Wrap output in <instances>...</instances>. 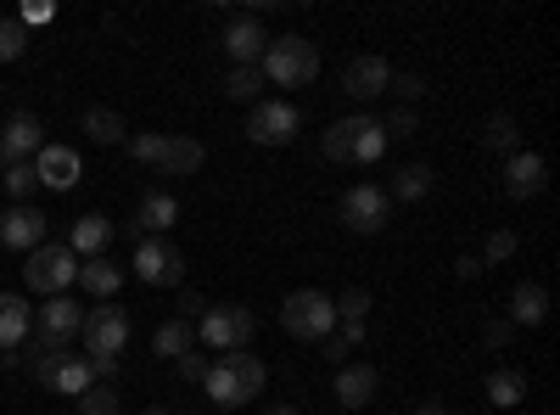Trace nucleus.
<instances>
[{
	"label": "nucleus",
	"mask_w": 560,
	"mask_h": 415,
	"mask_svg": "<svg viewBox=\"0 0 560 415\" xmlns=\"http://www.w3.org/2000/svg\"><path fill=\"white\" fill-rule=\"evenodd\" d=\"M264 382H269L264 359H253L247 348L213 359V365H208V377H202V388H208V399H213V404H253Z\"/></svg>",
	"instance_id": "f257e3e1"
},
{
	"label": "nucleus",
	"mask_w": 560,
	"mask_h": 415,
	"mask_svg": "<svg viewBox=\"0 0 560 415\" xmlns=\"http://www.w3.org/2000/svg\"><path fill=\"white\" fill-rule=\"evenodd\" d=\"M258 73L280 90H303L319 79V45L303 39V34H287V39H269V51L258 62Z\"/></svg>",
	"instance_id": "f03ea898"
},
{
	"label": "nucleus",
	"mask_w": 560,
	"mask_h": 415,
	"mask_svg": "<svg viewBox=\"0 0 560 415\" xmlns=\"http://www.w3.org/2000/svg\"><path fill=\"white\" fill-rule=\"evenodd\" d=\"M382 152H387V129L370 113H353V118L325 129V158L331 163H376Z\"/></svg>",
	"instance_id": "7ed1b4c3"
},
{
	"label": "nucleus",
	"mask_w": 560,
	"mask_h": 415,
	"mask_svg": "<svg viewBox=\"0 0 560 415\" xmlns=\"http://www.w3.org/2000/svg\"><path fill=\"white\" fill-rule=\"evenodd\" d=\"M280 326H287V337H298V343H325L337 332V303L319 287H303V292H292L287 303H280Z\"/></svg>",
	"instance_id": "20e7f679"
},
{
	"label": "nucleus",
	"mask_w": 560,
	"mask_h": 415,
	"mask_svg": "<svg viewBox=\"0 0 560 415\" xmlns=\"http://www.w3.org/2000/svg\"><path fill=\"white\" fill-rule=\"evenodd\" d=\"M129 152L163 174H197L202 169V141H191V135H129Z\"/></svg>",
	"instance_id": "39448f33"
},
{
	"label": "nucleus",
	"mask_w": 560,
	"mask_h": 415,
	"mask_svg": "<svg viewBox=\"0 0 560 415\" xmlns=\"http://www.w3.org/2000/svg\"><path fill=\"white\" fill-rule=\"evenodd\" d=\"M23 281L39 292V298H62L68 287H79V258L68 253V247H34L28 253V264H23Z\"/></svg>",
	"instance_id": "423d86ee"
},
{
	"label": "nucleus",
	"mask_w": 560,
	"mask_h": 415,
	"mask_svg": "<svg viewBox=\"0 0 560 415\" xmlns=\"http://www.w3.org/2000/svg\"><path fill=\"white\" fill-rule=\"evenodd\" d=\"M79 343H84V359H118V354H124V343H129V314H124V309H113V303L84 309Z\"/></svg>",
	"instance_id": "0eeeda50"
},
{
	"label": "nucleus",
	"mask_w": 560,
	"mask_h": 415,
	"mask_svg": "<svg viewBox=\"0 0 560 415\" xmlns=\"http://www.w3.org/2000/svg\"><path fill=\"white\" fill-rule=\"evenodd\" d=\"M253 309H242V303H219V309H208L202 320H197V337L208 343V348H224V354H236V348H247L253 343Z\"/></svg>",
	"instance_id": "6e6552de"
},
{
	"label": "nucleus",
	"mask_w": 560,
	"mask_h": 415,
	"mask_svg": "<svg viewBox=\"0 0 560 415\" xmlns=\"http://www.w3.org/2000/svg\"><path fill=\"white\" fill-rule=\"evenodd\" d=\"M393 219V197L376 186V180H359V186H348L342 197V224L359 230V237H376V230H387Z\"/></svg>",
	"instance_id": "1a4fd4ad"
},
{
	"label": "nucleus",
	"mask_w": 560,
	"mask_h": 415,
	"mask_svg": "<svg viewBox=\"0 0 560 415\" xmlns=\"http://www.w3.org/2000/svg\"><path fill=\"white\" fill-rule=\"evenodd\" d=\"M247 135L258 147H287L303 135V113L292 102H275V96H258L253 102V118H247Z\"/></svg>",
	"instance_id": "9d476101"
},
{
	"label": "nucleus",
	"mask_w": 560,
	"mask_h": 415,
	"mask_svg": "<svg viewBox=\"0 0 560 415\" xmlns=\"http://www.w3.org/2000/svg\"><path fill=\"white\" fill-rule=\"evenodd\" d=\"M84 326V309L62 292V298H45V309H34V337L51 343V348H68Z\"/></svg>",
	"instance_id": "9b49d317"
},
{
	"label": "nucleus",
	"mask_w": 560,
	"mask_h": 415,
	"mask_svg": "<svg viewBox=\"0 0 560 415\" xmlns=\"http://www.w3.org/2000/svg\"><path fill=\"white\" fill-rule=\"evenodd\" d=\"M179 269H185V258H179V247L174 242H163V237H140V247H135V275L147 287H174L179 281Z\"/></svg>",
	"instance_id": "f8f14e48"
},
{
	"label": "nucleus",
	"mask_w": 560,
	"mask_h": 415,
	"mask_svg": "<svg viewBox=\"0 0 560 415\" xmlns=\"http://www.w3.org/2000/svg\"><path fill=\"white\" fill-rule=\"evenodd\" d=\"M34 180L39 186H51V192H73L79 180H84V163L73 147H57V141H45L39 158H34Z\"/></svg>",
	"instance_id": "ddd939ff"
},
{
	"label": "nucleus",
	"mask_w": 560,
	"mask_h": 415,
	"mask_svg": "<svg viewBox=\"0 0 560 415\" xmlns=\"http://www.w3.org/2000/svg\"><path fill=\"white\" fill-rule=\"evenodd\" d=\"M45 147V129L34 113H18L7 118V129H0V169H12V163H34Z\"/></svg>",
	"instance_id": "4468645a"
},
{
	"label": "nucleus",
	"mask_w": 560,
	"mask_h": 415,
	"mask_svg": "<svg viewBox=\"0 0 560 415\" xmlns=\"http://www.w3.org/2000/svg\"><path fill=\"white\" fill-rule=\"evenodd\" d=\"M224 51H230V62H236V68H258L264 51H269L264 23L258 18H230L224 23Z\"/></svg>",
	"instance_id": "2eb2a0df"
},
{
	"label": "nucleus",
	"mask_w": 560,
	"mask_h": 415,
	"mask_svg": "<svg viewBox=\"0 0 560 415\" xmlns=\"http://www.w3.org/2000/svg\"><path fill=\"white\" fill-rule=\"evenodd\" d=\"M0 242L18 247V253L45 247V214H39V208H28V203H12L7 214H0Z\"/></svg>",
	"instance_id": "dca6fc26"
},
{
	"label": "nucleus",
	"mask_w": 560,
	"mask_h": 415,
	"mask_svg": "<svg viewBox=\"0 0 560 415\" xmlns=\"http://www.w3.org/2000/svg\"><path fill=\"white\" fill-rule=\"evenodd\" d=\"M387 84H393V68H387L382 57H353V62L342 68V90H348V96H359V102L387 96Z\"/></svg>",
	"instance_id": "f3484780"
},
{
	"label": "nucleus",
	"mask_w": 560,
	"mask_h": 415,
	"mask_svg": "<svg viewBox=\"0 0 560 415\" xmlns=\"http://www.w3.org/2000/svg\"><path fill=\"white\" fill-rule=\"evenodd\" d=\"M544 186H549L544 158H538V152H510V163H504V192L516 197V203H527V197H538Z\"/></svg>",
	"instance_id": "a211bd4d"
},
{
	"label": "nucleus",
	"mask_w": 560,
	"mask_h": 415,
	"mask_svg": "<svg viewBox=\"0 0 560 415\" xmlns=\"http://www.w3.org/2000/svg\"><path fill=\"white\" fill-rule=\"evenodd\" d=\"M107 247H113V219H102V214L73 219V237H68V253L73 258H102Z\"/></svg>",
	"instance_id": "6ab92c4d"
},
{
	"label": "nucleus",
	"mask_w": 560,
	"mask_h": 415,
	"mask_svg": "<svg viewBox=\"0 0 560 415\" xmlns=\"http://www.w3.org/2000/svg\"><path fill=\"white\" fill-rule=\"evenodd\" d=\"M376 388H382L376 365H342V371H337V399L348 410H364L370 399H376Z\"/></svg>",
	"instance_id": "aec40b11"
},
{
	"label": "nucleus",
	"mask_w": 560,
	"mask_h": 415,
	"mask_svg": "<svg viewBox=\"0 0 560 415\" xmlns=\"http://www.w3.org/2000/svg\"><path fill=\"white\" fill-rule=\"evenodd\" d=\"M28 326H34V309H28V298H18V292H0V348H18V343L28 337Z\"/></svg>",
	"instance_id": "412c9836"
},
{
	"label": "nucleus",
	"mask_w": 560,
	"mask_h": 415,
	"mask_svg": "<svg viewBox=\"0 0 560 415\" xmlns=\"http://www.w3.org/2000/svg\"><path fill=\"white\" fill-rule=\"evenodd\" d=\"M79 287H84L90 298H102V303H107V298L124 287V269H118L107 253H102V258H84V264H79Z\"/></svg>",
	"instance_id": "4be33fe9"
},
{
	"label": "nucleus",
	"mask_w": 560,
	"mask_h": 415,
	"mask_svg": "<svg viewBox=\"0 0 560 415\" xmlns=\"http://www.w3.org/2000/svg\"><path fill=\"white\" fill-rule=\"evenodd\" d=\"M482 393H488L493 410H516V404H527V377H522V371H510V365H499V371H488Z\"/></svg>",
	"instance_id": "5701e85b"
},
{
	"label": "nucleus",
	"mask_w": 560,
	"mask_h": 415,
	"mask_svg": "<svg viewBox=\"0 0 560 415\" xmlns=\"http://www.w3.org/2000/svg\"><path fill=\"white\" fill-rule=\"evenodd\" d=\"M79 129H84L96 147H118V141H129V124H124V113H113V107H84Z\"/></svg>",
	"instance_id": "b1692460"
},
{
	"label": "nucleus",
	"mask_w": 560,
	"mask_h": 415,
	"mask_svg": "<svg viewBox=\"0 0 560 415\" xmlns=\"http://www.w3.org/2000/svg\"><path fill=\"white\" fill-rule=\"evenodd\" d=\"M544 320H549V292L538 281H522L510 298V326H544Z\"/></svg>",
	"instance_id": "393cba45"
},
{
	"label": "nucleus",
	"mask_w": 560,
	"mask_h": 415,
	"mask_svg": "<svg viewBox=\"0 0 560 415\" xmlns=\"http://www.w3.org/2000/svg\"><path fill=\"white\" fill-rule=\"evenodd\" d=\"M191 343H197V326H191V320H163V326L152 332V354L158 359H179V354H191Z\"/></svg>",
	"instance_id": "a878e982"
},
{
	"label": "nucleus",
	"mask_w": 560,
	"mask_h": 415,
	"mask_svg": "<svg viewBox=\"0 0 560 415\" xmlns=\"http://www.w3.org/2000/svg\"><path fill=\"white\" fill-rule=\"evenodd\" d=\"M432 186H438V174H432L427 163H404V169L393 174V192H387V197H398V203H420Z\"/></svg>",
	"instance_id": "bb28decb"
},
{
	"label": "nucleus",
	"mask_w": 560,
	"mask_h": 415,
	"mask_svg": "<svg viewBox=\"0 0 560 415\" xmlns=\"http://www.w3.org/2000/svg\"><path fill=\"white\" fill-rule=\"evenodd\" d=\"M179 219V203L168 197V192H152L147 203H140V214H135V224L147 230V237H163V230Z\"/></svg>",
	"instance_id": "cd10ccee"
},
{
	"label": "nucleus",
	"mask_w": 560,
	"mask_h": 415,
	"mask_svg": "<svg viewBox=\"0 0 560 415\" xmlns=\"http://www.w3.org/2000/svg\"><path fill=\"white\" fill-rule=\"evenodd\" d=\"M90 388H96V377H90V359L68 354V359H62V371H57V382H51V393H68V399H79V393H90Z\"/></svg>",
	"instance_id": "c85d7f7f"
},
{
	"label": "nucleus",
	"mask_w": 560,
	"mask_h": 415,
	"mask_svg": "<svg viewBox=\"0 0 560 415\" xmlns=\"http://www.w3.org/2000/svg\"><path fill=\"white\" fill-rule=\"evenodd\" d=\"M482 141H488L493 152H522V129H516V118H510V113H493V118L482 124Z\"/></svg>",
	"instance_id": "c756f323"
},
{
	"label": "nucleus",
	"mask_w": 560,
	"mask_h": 415,
	"mask_svg": "<svg viewBox=\"0 0 560 415\" xmlns=\"http://www.w3.org/2000/svg\"><path fill=\"white\" fill-rule=\"evenodd\" d=\"M28 359H34V382H39V388H51L57 371H62V359H68V348H51V343H39V337H34V354H28Z\"/></svg>",
	"instance_id": "7c9ffc66"
},
{
	"label": "nucleus",
	"mask_w": 560,
	"mask_h": 415,
	"mask_svg": "<svg viewBox=\"0 0 560 415\" xmlns=\"http://www.w3.org/2000/svg\"><path fill=\"white\" fill-rule=\"evenodd\" d=\"M258 90H264V73L258 68H230L224 73V96L230 102H258Z\"/></svg>",
	"instance_id": "2f4dec72"
},
{
	"label": "nucleus",
	"mask_w": 560,
	"mask_h": 415,
	"mask_svg": "<svg viewBox=\"0 0 560 415\" xmlns=\"http://www.w3.org/2000/svg\"><path fill=\"white\" fill-rule=\"evenodd\" d=\"M79 415H118V388L96 382L90 393H79Z\"/></svg>",
	"instance_id": "473e14b6"
},
{
	"label": "nucleus",
	"mask_w": 560,
	"mask_h": 415,
	"mask_svg": "<svg viewBox=\"0 0 560 415\" xmlns=\"http://www.w3.org/2000/svg\"><path fill=\"white\" fill-rule=\"evenodd\" d=\"M28 51V28L18 18H0V62H18Z\"/></svg>",
	"instance_id": "72a5a7b5"
},
{
	"label": "nucleus",
	"mask_w": 560,
	"mask_h": 415,
	"mask_svg": "<svg viewBox=\"0 0 560 415\" xmlns=\"http://www.w3.org/2000/svg\"><path fill=\"white\" fill-rule=\"evenodd\" d=\"M34 186H39V180H34V163H12V169H7V192H12V203H28Z\"/></svg>",
	"instance_id": "f704fd0d"
},
{
	"label": "nucleus",
	"mask_w": 560,
	"mask_h": 415,
	"mask_svg": "<svg viewBox=\"0 0 560 415\" xmlns=\"http://www.w3.org/2000/svg\"><path fill=\"white\" fill-rule=\"evenodd\" d=\"M337 303V320H359V326H364V314H370V292L364 287H348L342 298H331Z\"/></svg>",
	"instance_id": "c9c22d12"
},
{
	"label": "nucleus",
	"mask_w": 560,
	"mask_h": 415,
	"mask_svg": "<svg viewBox=\"0 0 560 415\" xmlns=\"http://www.w3.org/2000/svg\"><path fill=\"white\" fill-rule=\"evenodd\" d=\"M510 253H516V237H510V230H493L488 247H482V264H504Z\"/></svg>",
	"instance_id": "e433bc0d"
},
{
	"label": "nucleus",
	"mask_w": 560,
	"mask_h": 415,
	"mask_svg": "<svg viewBox=\"0 0 560 415\" xmlns=\"http://www.w3.org/2000/svg\"><path fill=\"white\" fill-rule=\"evenodd\" d=\"M393 96H404V102H420V96H427V79H420V73H393Z\"/></svg>",
	"instance_id": "4c0bfd02"
},
{
	"label": "nucleus",
	"mask_w": 560,
	"mask_h": 415,
	"mask_svg": "<svg viewBox=\"0 0 560 415\" xmlns=\"http://www.w3.org/2000/svg\"><path fill=\"white\" fill-rule=\"evenodd\" d=\"M510 337H516V326H510V320H488V326H482V343H488V348H510Z\"/></svg>",
	"instance_id": "58836bf2"
},
{
	"label": "nucleus",
	"mask_w": 560,
	"mask_h": 415,
	"mask_svg": "<svg viewBox=\"0 0 560 415\" xmlns=\"http://www.w3.org/2000/svg\"><path fill=\"white\" fill-rule=\"evenodd\" d=\"M179 377H185V382H202V377H208V359H202L197 348H191V354H179Z\"/></svg>",
	"instance_id": "ea45409f"
},
{
	"label": "nucleus",
	"mask_w": 560,
	"mask_h": 415,
	"mask_svg": "<svg viewBox=\"0 0 560 415\" xmlns=\"http://www.w3.org/2000/svg\"><path fill=\"white\" fill-rule=\"evenodd\" d=\"M382 129L393 135V141H398V135H415V113H409V107H398L393 118H382Z\"/></svg>",
	"instance_id": "a19ab883"
},
{
	"label": "nucleus",
	"mask_w": 560,
	"mask_h": 415,
	"mask_svg": "<svg viewBox=\"0 0 560 415\" xmlns=\"http://www.w3.org/2000/svg\"><path fill=\"white\" fill-rule=\"evenodd\" d=\"M51 18H57V12L45 7V0H39V7H34V0H28V7L18 12V23H23V28H34V23H51Z\"/></svg>",
	"instance_id": "79ce46f5"
},
{
	"label": "nucleus",
	"mask_w": 560,
	"mask_h": 415,
	"mask_svg": "<svg viewBox=\"0 0 560 415\" xmlns=\"http://www.w3.org/2000/svg\"><path fill=\"white\" fill-rule=\"evenodd\" d=\"M90 377H96V382H113V377H118V359H90Z\"/></svg>",
	"instance_id": "37998d69"
},
{
	"label": "nucleus",
	"mask_w": 560,
	"mask_h": 415,
	"mask_svg": "<svg viewBox=\"0 0 560 415\" xmlns=\"http://www.w3.org/2000/svg\"><path fill=\"white\" fill-rule=\"evenodd\" d=\"M459 275H465V281H471V275H482V258H477V253H465V258H459Z\"/></svg>",
	"instance_id": "c03bdc74"
},
{
	"label": "nucleus",
	"mask_w": 560,
	"mask_h": 415,
	"mask_svg": "<svg viewBox=\"0 0 560 415\" xmlns=\"http://www.w3.org/2000/svg\"><path fill=\"white\" fill-rule=\"evenodd\" d=\"M185 314H202V298H197V292H185V298H179V320H185Z\"/></svg>",
	"instance_id": "a18cd8bd"
},
{
	"label": "nucleus",
	"mask_w": 560,
	"mask_h": 415,
	"mask_svg": "<svg viewBox=\"0 0 560 415\" xmlns=\"http://www.w3.org/2000/svg\"><path fill=\"white\" fill-rule=\"evenodd\" d=\"M269 415H303V410H292V404H275Z\"/></svg>",
	"instance_id": "49530a36"
},
{
	"label": "nucleus",
	"mask_w": 560,
	"mask_h": 415,
	"mask_svg": "<svg viewBox=\"0 0 560 415\" xmlns=\"http://www.w3.org/2000/svg\"><path fill=\"white\" fill-rule=\"evenodd\" d=\"M420 415H448V410H443V404H427V410H420Z\"/></svg>",
	"instance_id": "de8ad7c7"
},
{
	"label": "nucleus",
	"mask_w": 560,
	"mask_h": 415,
	"mask_svg": "<svg viewBox=\"0 0 560 415\" xmlns=\"http://www.w3.org/2000/svg\"><path fill=\"white\" fill-rule=\"evenodd\" d=\"M147 415H168V410H147Z\"/></svg>",
	"instance_id": "09e8293b"
}]
</instances>
